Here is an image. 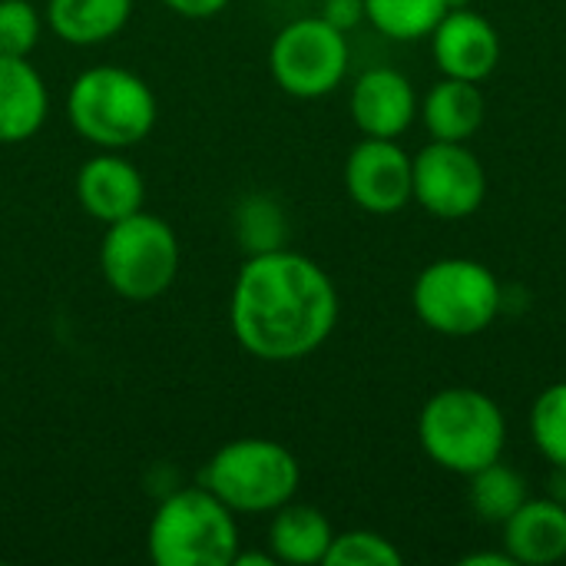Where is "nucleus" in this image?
I'll list each match as a JSON object with an SVG mask.
<instances>
[{"label":"nucleus","mask_w":566,"mask_h":566,"mask_svg":"<svg viewBox=\"0 0 566 566\" xmlns=\"http://www.w3.org/2000/svg\"><path fill=\"white\" fill-rule=\"evenodd\" d=\"M332 275L295 249L245 255L229 298V328L245 355L292 365L315 355L338 325Z\"/></svg>","instance_id":"obj_1"},{"label":"nucleus","mask_w":566,"mask_h":566,"mask_svg":"<svg viewBox=\"0 0 566 566\" xmlns=\"http://www.w3.org/2000/svg\"><path fill=\"white\" fill-rule=\"evenodd\" d=\"M66 123L96 149H133L159 123L153 86L126 66H90L66 90Z\"/></svg>","instance_id":"obj_2"},{"label":"nucleus","mask_w":566,"mask_h":566,"mask_svg":"<svg viewBox=\"0 0 566 566\" xmlns=\"http://www.w3.org/2000/svg\"><path fill=\"white\" fill-rule=\"evenodd\" d=\"M418 441L431 464L471 478L501 461L507 448V418L501 405L478 388H441L418 415Z\"/></svg>","instance_id":"obj_3"},{"label":"nucleus","mask_w":566,"mask_h":566,"mask_svg":"<svg viewBox=\"0 0 566 566\" xmlns=\"http://www.w3.org/2000/svg\"><path fill=\"white\" fill-rule=\"evenodd\" d=\"M242 551L235 514L202 484L169 491L146 531L156 566H232Z\"/></svg>","instance_id":"obj_4"},{"label":"nucleus","mask_w":566,"mask_h":566,"mask_svg":"<svg viewBox=\"0 0 566 566\" xmlns=\"http://www.w3.org/2000/svg\"><path fill=\"white\" fill-rule=\"evenodd\" d=\"M199 484L235 517L275 514L295 501L302 484L298 458L272 438H235L222 444L199 471Z\"/></svg>","instance_id":"obj_5"},{"label":"nucleus","mask_w":566,"mask_h":566,"mask_svg":"<svg viewBox=\"0 0 566 566\" xmlns=\"http://www.w3.org/2000/svg\"><path fill=\"white\" fill-rule=\"evenodd\" d=\"M504 305L497 275L478 259H438L424 265L411 285V308L434 335L474 338L484 335Z\"/></svg>","instance_id":"obj_6"},{"label":"nucleus","mask_w":566,"mask_h":566,"mask_svg":"<svg viewBox=\"0 0 566 566\" xmlns=\"http://www.w3.org/2000/svg\"><path fill=\"white\" fill-rule=\"evenodd\" d=\"M182 249L176 229L146 209L109 222L99 242V272L126 302H156L179 275Z\"/></svg>","instance_id":"obj_7"},{"label":"nucleus","mask_w":566,"mask_h":566,"mask_svg":"<svg viewBox=\"0 0 566 566\" xmlns=\"http://www.w3.org/2000/svg\"><path fill=\"white\" fill-rule=\"evenodd\" d=\"M348 36L318 13L285 23L269 46L272 80L295 99H322L335 93L348 73Z\"/></svg>","instance_id":"obj_8"},{"label":"nucleus","mask_w":566,"mask_h":566,"mask_svg":"<svg viewBox=\"0 0 566 566\" xmlns=\"http://www.w3.org/2000/svg\"><path fill=\"white\" fill-rule=\"evenodd\" d=\"M415 202L444 222H458L474 216L488 199V172L478 153L464 143L431 139L411 159Z\"/></svg>","instance_id":"obj_9"},{"label":"nucleus","mask_w":566,"mask_h":566,"mask_svg":"<svg viewBox=\"0 0 566 566\" xmlns=\"http://www.w3.org/2000/svg\"><path fill=\"white\" fill-rule=\"evenodd\" d=\"M345 192L371 216H395L415 199L411 156L395 139L365 136L345 159Z\"/></svg>","instance_id":"obj_10"},{"label":"nucleus","mask_w":566,"mask_h":566,"mask_svg":"<svg viewBox=\"0 0 566 566\" xmlns=\"http://www.w3.org/2000/svg\"><path fill=\"white\" fill-rule=\"evenodd\" d=\"M431 56L444 76L481 83L501 63V33L484 13L454 7L431 30Z\"/></svg>","instance_id":"obj_11"},{"label":"nucleus","mask_w":566,"mask_h":566,"mask_svg":"<svg viewBox=\"0 0 566 566\" xmlns=\"http://www.w3.org/2000/svg\"><path fill=\"white\" fill-rule=\"evenodd\" d=\"M76 202L90 219L109 226L146 206V179L119 149H96L76 169Z\"/></svg>","instance_id":"obj_12"},{"label":"nucleus","mask_w":566,"mask_h":566,"mask_svg":"<svg viewBox=\"0 0 566 566\" xmlns=\"http://www.w3.org/2000/svg\"><path fill=\"white\" fill-rule=\"evenodd\" d=\"M352 123L361 129V136L378 139H398L411 129L418 116V93L411 80L395 66H371L365 70L348 96Z\"/></svg>","instance_id":"obj_13"},{"label":"nucleus","mask_w":566,"mask_h":566,"mask_svg":"<svg viewBox=\"0 0 566 566\" xmlns=\"http://www.w3.org/2000/svg\"><path fill=\"white\" fill-rule=\"evenodd\" d=\"M50 116V90L30 56H0V143L33 139Z\"/></svg>","instance_id":"obj_14"},{"label":"nucleus","mask_w":566,"mask_h":566,"mask_svg":"<svg viewBox=\"0 0 566 566\" xmlns=\"http://www.w3.org/2000/svg\"><path fill=\"white\" fill-rule=\"evenodd\" d=\"M501 527L514 564L551 566L566 557V504L557 497H527Z\"/></svg>","instance_id":"obj_15"},{"label":"nucleus","mask_w":566,"mask_h":566,"mask_svg":"<svg viewBox=\"0 0 566 566\" xmlns=\"http://www.w3.org/2000/svg\"><path fill=\"white\" fill-rule=\"evenodd\" d=\"M421 119L431 139L444 143H468L488 116V99L481 93V83L444 76L438 80L424 99H421Z\"/></svg>","instance_id":"obj_16"},{"label":"nucleus","mask_w":566,"mask_h":566,"mask_svg":"<svg viewBox=\"0 0 566 566\" xmlns=\"http://www.w3.org/2000/svg\"><path fill=\"white\" fill-rule=\"evenodd\" d=\"M133 0H46L43 20L66 46H103L126 30Z\"/></svg>","instance_id":"obj_17"},{"label":"nucleus","mask_w":566,"mask_h":566,"mask_svg":"<svg viewBox=\"0 0 566 566\" xmlns=\"http://www.w3.org/2000/svg\"><path fill=\"white\" fill-rule=\"evenodd\" d=\"M332 541H335L332 521L318 507H312V504L289 501V504H282L272 514V524H269V554L275 557V564H325Z\"/></svg>","instance_id":"obj_18"},{"label":"nucleus","mask_w":566,"mask_h":566,"mask_svg":"<svg viewBox=\"0 0 566 566\" xmlns=\"http://www.w3.org/2000/svg\"><path fill=\"white\" fill-rule=\"evenodd\" d=\"M468 488V501L471 511L484 521V524H504L531 494H527V481L524 474H517L514 468H507L504 461H494L481 471H474Z\"/></svg>","instance_id":"obj_19"},{"label":"nucleus","mask_w":566,"mask_h":566,"mask_svg":"<svg viewBox=\"0 0 566 566\" xmlns=\"http://www.w3.org/2000/svg\"><path fill=\"white\" fill-rule=\"evenodd\" d=\"M448 10V0H365V20L398 43L431 36Z\"/></svg>","instance_id":"obj_20"},{"label":"nucleus","mask_w":566,"mask_h":566,"mask_svg":"<svg viewBox=\"0 0 566 566\" xmlns=\"http://www.w3.org/2000/svg\"><path fill=\"white\" fill-rule=\"evenodd\" d=\"M235 242L245 249V255L272 252L289 245V219L282 206L265 196L252 192L235 206Z\"/></svg>","instance_id":"obj_21"},{"label":"nucleus","mask_w":566,"mask_h":566,"mask_svg":"<svg viewBox=\"0 0 566 566\" xmlns=\"http://www.w3.org/2000/svg\"><path fill=\"white\" fill-rule=\"evenodd\" d=\"M531 441L557 471H566V381H554L537 395L531 408Z\"/></svg>","instance_id":"obj_22"},{"label":"nucleus","mask_w":566,"mask_h":566,"mask_svg":"<svg viewBox=\"0 0 566 566\" xmlns=\"http://www.w3.org/2000/svg\"><path fill=\"white\" fill-rule=\"evenodd\" d=\"M401 551L378 531H345L335 534L325 566H401Z\"/></svg>","instance_id":"obj_23"},{"label":"nucleus","mask_w":566,"mask_h":566,"mask_svg":"<svg viewBox=\"0 0 566 566\" xmlns=\"http://www.w3.org/2000/svg\"><path fill=\"white\" fill-rule=\"evenodd\" d=\"M43 27L46 20L30 0H0V56H30Z\"/></svg>","instance_id":"obj_24"},{"label":"nucleus","mask_w":566,"mask_h":566,"mask_svg":"<svg viewBox=\"0 0 566 566\" xmlns=\"http://www.w3.org/2000/svg\"><path fill=\"white\" fill-rule=\"evenodd\" d=\"M322 20L338 27L342 33L355 30L365 20V0H322Z\"/></svg>","instance_id":"obj_25"},{"label":"nucleus","mask_w":566,"mask_h":566,"mask_svg":"<svg viewBox=\"0 0 566 566\" xmlns=\"http://www.w3.org/2000/svg\"><path fill=\"white\" fill-rule=\"evenodd\" d=\"M166 10H172L176 17H186V20H212L219 17L232 0H159Z\"/></svg>","instance_id":"obj_26"},{"label":"nucleus","mask_w":566,"mask_h":566,"mask_svg":"<svg viewBox=\"0 0 566 566\" xmlns=\"http://www.w3.org/2000/svg\"><path fill=\"white\" fill-rule=\"evenodd\" d=\"M461 566H514V557L507 551L494 554V551H481V554H468L461 557Z\"/></svg>","instance_id":"obj_27"},{"label":"nucleus","mask_w":566,"mask_h":566,"mask_svg":"<svg viewBox=\"0 0 566 566\" xmlns=\"http://www.w3.org/2000/svg\"><path fill=\"white\" fill-rule=\"evenodd\" d=\"M232 566H275V557L272 554H245V551H239Z\"/></svg>","instance_id":"obj_28"}]
</instances>
